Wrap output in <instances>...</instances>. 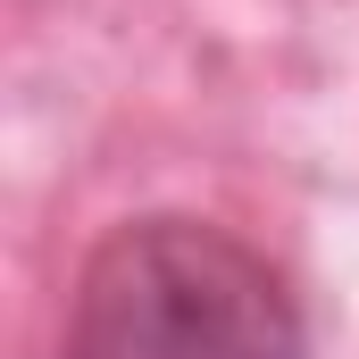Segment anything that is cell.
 <instances>
[{"instance_id": "1", "label": "cell", "mask_w": 359, "mask_h": 359, "mask_svg": "<svg viewBox=\"0 0 359 359\" xmlns=\"http://www.w3.org/2000/svg\"><path fill=\"white\" fill-rule=\"evenodd\" d=\"M50 359H318L292 276L201 209H134L84 251Z\"/></svg>"}]
</instances>
